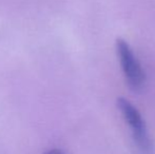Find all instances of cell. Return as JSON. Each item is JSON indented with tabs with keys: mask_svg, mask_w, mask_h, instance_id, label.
Returning <instances> with one entry per match:
<instances>
[{
	"mask_svg": "<svg viewBox=\"0 0 155 154\" xmlns=\"http://www.w3.org/2000/svg\"><path fill=\"white\" fill-rule=\"evenodd\" d=\"M116 52L129 87L134 91H141L146 84V73L133 50L126 40L117 39Z\"/></svg>",
	"mask_w": 155,
	"mask_h": 154,
	"instance_id": "cell-2",
	"label": "cell"
},
{
	"mask_svg": "<svg viewBox=\"0 0 155 154\" xmlns=\"http://www.w3.org/2000/svg\"><path fill=\"white\" fill-rule=\"evenodd\" d=\"M45 154H64V153L61 150H59V149H51V150L47 151Z\"/></svg>",
	"mask_w": 155,
	"mask_h": 154,
	"instance_id": "cell-3",
	"label": "cell"
},
{
	"mask_svg": "<svg viewBox=\"0 0 155 154\" xmlns=\"http://www.w3.org/2000/svg\"><path fill=\"white\" fill-rule=\"evenodd\" d=\"M117 107L132 132L133 139L137 148L143 153L150 154L152 152V143L148 134L146 123L137 108L124 97L117 99Z\"/></svg>",
	"mask_w": 155,
	"mask_h": 154,
	"instance_id": "cell-1",
	"label": "cell"
}]
</instances>
